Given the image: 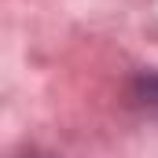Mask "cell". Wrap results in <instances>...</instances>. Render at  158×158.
Wrapping results in <instances>:
<instances>
[{
    "instance_id": "1",
    "label": "cell",
    "mask_w": 158,
    "mask_h": 158,
    "mask_svg": "<svg viewBox=\"0 0 158 158\" xmlns=\"http://www.w3.org/2000/svg\"><path fill=\"white\" fill-rule=\"evenodd\" d=\"M26 158H40V155H26Z\"/></svg>"
}]
</instances>
